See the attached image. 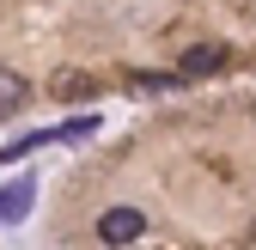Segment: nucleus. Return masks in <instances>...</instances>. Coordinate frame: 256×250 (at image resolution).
<instances>
[{
	"label": "nucleus",
	"instance_id": "1",
	"mask_svg": "<svg viewBox=\"0 0 256 250\" xmlns=\"http://www.w3.org/2000/svg\"><path fill=\"white\" fill-rule=\"evenodd\" d=\"M140 232H146V214H140V208H128V202H116V208L98 214V244H110V250L134 244Z\"/></svg>",
	"mask_w": 256,
	"mask_h": 250
},
{
	"label": "nucleus",
	"instance_id": "4",
	"mask_svg": "<svg viewBox=\"0 0 256 250\" xmlns=\"http://www.w3.org/2000/svg\"><path fill=\"white\" fill-rule=\"evenodd\" d=\"M49 92H55V98H68V104H80V98H92V92H98V80L80 74V68H61V74L49 80Z\"/></svg>",
	"mask_w": 256,
	"mask_h": 250
},
{
	"label": "nucleus",
	"instance_id": "7",
	"mask_svg": "<svg viewBox=\"0 0 256 250\" xmlns=\"http://www.w3.org/2000/svg\"><path fill=\"white\" fill-rule=\"evenodd\" d=\"M43 140H49V128H43V134H18V140H6V152H0V159L12 165V159H24V152H30V146H43Z\"/></svg>",
	"mask_w": 256,
	"mask_h": 250
},
{
	"label": "nucleus",
	"instance_id": "6",
	"mask_svg": "<svg viewBox=\"0 0 256 250\" xmlns=\"http://www.w3.org/2000/svg\"><path fill=\"white\" fill-rule=\"evenodd\" d=\"M98 134V116H68L61 128H49V140H92Z\"/></svg>",
	"mask_w": 256,
	"mask_h": 250
},
{
	"label": "nucleus",
	"instance_id": "9",
	"mask_svg": "<svg viewBox=\"0 0 256 250\" xmlns=\"http://www.w3.org/2000/svg\"><path fill=\"white\" fill-rule=\"evenodd\" d=\"M250 250H256V226H250Z\"/></svg>",
	"mask_w": 256,
	"mask_h": 250
},
{
	"label": "nucleus",
	"instance_id": "8",
	"mask_svg": "<svg viewBox=\"0 0 256 250\" xmlns=\"http://www.w3.org/2000/svg\"><path fill=\"white\" fill-rule=\"evenodd\" d=\"M134 86H146V92H171V86H177V74H140Z\"/></svg>",
	"mask_w": 256,
	"mask_h": 250
},
{
	"label": "nucleus",
	"instance_id": "5",
	"mask_svg": "<svg viewBox=\"0 0 256 250\" xmlns=\"http://www.w3.org/2000/svg\"><path fill=\"white\" fill-rule=\"evenodd\" d=\"M24 104H30V80L12 74V68H0V116H12V110H24Z\"/></svg>",
	"mask_w": 256,
	"mask_h": 250
},
{
	"label": "nucleus",
	"instance_id": "3",
	"mask_svg": "<svg viewBox=\"0 0 256 250\" xmlns=\"http://www.w3.org/2000/svg\"><path fill=\"white\" fill-rule=\"evenodd\" d=\"M30 202H37V177H12L6 190H0V226H18L30 214Z\"/></svg>",
	"mask_w": 256,
	"mask_h": 250
},
{
	"label": "nucleus",
	"instance_id": "2",
	"mask_svg": "<svg viewBox=\"0 0 256 250\" xmlns=\"http://www.w3.org/2000/svg\"><path fill=\"white\" fill-rule=\"evenodd\" d=\"M220 68H226V43H196V49H183L177 80L189 86V80H208V74H220Z\"/></svg>",
	"mask_w": 256,
	"mask_h": 250
}]
</instances>
